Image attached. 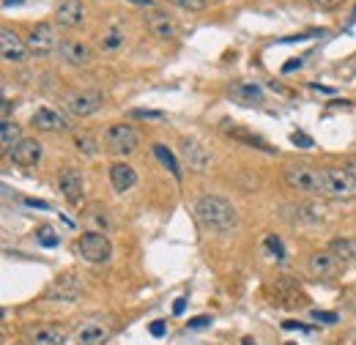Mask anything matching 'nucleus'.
Returning a JSON list of instances; mask_svg holds the SVG:
<instances>
[{
    "label": "nucleus",
    "instance_id": "21",
    "mask_svg": "<svg viewBox=\"0 0 356 345\" xmlns=\"http://www.w3.org/2000/svg\"><path fill=\"white\" fill-rule=\"evenodd\" d=\"M31 345H66V332L58 326H36L31 332Z\"/></svg>",
    "mask_w": 356,
    "mask_h": 345
},
{
    "label": "nucleus",
    "instance_id": "25",
    "mask_svg": "<svg viewBox=\"0 0 356 345\" xmlns=\"http://www.w3.org/2000/svg\"><path fill=\"white\" fill-rule=\"evenodd\" d=\"M36 241L47 247V250H52V247H58V236H55V227H49V225H42L39 230H36Z\"/></svg>",
    "mask_w": 356,
    "mask_h": 345
},
{
    "label": "nucleus",
    "instance_id": "44",
    "mask_svg": "<svg viewBox=\"0 0 356 345\" xmlns=\"http://www.w3.org/2000/svg\"><path fill=\"white\" fill-rule=\"evenodd\" d=\"M134 3H148V0H134Z\"/></svg>",
    "mask_w": 356,
    "mask_h": 345
},
{
    "label": "nucleus",
    "instance_id": "19",
    "mask_svg": "<svg viewBox=\"0 0 356 345\" xmlns=\"http://www.w3.org/2000/svg\"><path fill=\"white\" fill-rule=\"evenodd\" d=\"M110 184L115 192H129L134 184H137V172L132 165H124V162H115L110 168Z\"/></svg>",
    "mask_w": 356,
    "mask_h": 345
},
{
    "label": "nucleus",
    "instance_id": "13",
    "mask_svg": "<svg viewBox=\"0 0 356 345\" xmlns=\"http://www.w3.org/2000/svg\"><path fill=\"white\" fill-rule=\"evenodd\" d=\"M58 55H60V61L69 63V66H88L90 58H93V52H90L88 44L77 42V39H66V42H60Z\"/></svg>",
    "mask_w": 356,
    "mask_h": 345
},
{
    "label": "nucleus",
    "instance_id": "8",
    "mask_svg": "<svg viewBox=\"0 0 356 345\" xmlns=\"http://www.w3.org/2000/svg\"><path fill=\"white\" fill-rule=\"evenodd\" d=\"M28 44V49L33 52V55H39V58H44L49 52H55L60 44H58V36H55V28L49 25V22H39V25H33L31 28V36L25 39Z\"/></svg>",
    "mask_w": 356,
    "mask_h": 345
},
{
    "label": "nucleus",
    "instance_id": "28",
    "mask_svg": "<svg viewBox=\"0 0 356 345\" xmlns=\"http://www.w3.org/2000/svg\"><path fill=\"white\" fill-rule=\"evenodd\" d=\"M74 145H77V151H83L86 157H93V154H96V140L88 137V134H77V137H74Z\"/></svg>",
    "mask_w": 356,
    "mask_h": 345
},
{
    "label": "nucleus",
    "instance_id": "22",
    "mask_svg": "<svg viewBox=\"0 0 356 345\" xmlns=\"http://www.w3.org/2000/svg\"><path fill=\"white\" fill-rule=\"evenodd\" d=\"M22 140H25V137H22V131H19V127H17L14 121H3V127H0V145H3V154H11Z\"/></svg>",
    "mask_w": 356,
    "mask_h": 345
},
{
    "label": "nucleus",
    "instance_id": "33",
    "mask_svg": "<svg viewBox=\"0 0 356 345\" xmlns=\"http://www.w3.org/2000/svg\"><path fill=\"white\" fill-rule=\"evenodd\" d=\"M211 323V315H197V318H192L189 323H186V329H192V332H197V329H206Z\"/></svg>",
    "mask_w": 356,
    "mask_h": 345
},
{
    "label": "nucleus",
    "instance_id": "29",
    "mask_svg": "<svg viewBox=\"0 0 356 345\" xmlns=\"http://www.w3.org/2000/svg\"><path fill=\"white\" fill-rule=\"evenodd\" d=\"M230 134H233L236 140H244V143H250V145H258L261 151H271V148H268L261 137H252V134H247V131H241V129H230Z\"/></svg>",
    "mask_w": 356,
    "mask_h": 345
},
{
    "label": "nucleus",
    "instance_id": "37",
    "mask_svg": "<svg viewBox=\"0 0 356 345\" xmlns=\"http://www.w3.org/2000/svg\"><path fill=\"white\" fill-rule=\"evenodd\" d=\"M148 332H151L154 337H162V335H165V323H162V321H154V323L148 326Z\"/></svg>",
    "mask_w": 356,
    "mask_h": 345
},
{
    "label": "nucleus",
    "instance_id": "42",
    "mask_svg": "<svg viewBox=\"0 0 356 345\" xmlns=\"http://www.w3.org/2000/svg\"><path fill=\"white\" fill-rule=\"evenodd\" d=\"M299 66H302V61H299V58H293L291 63H285V69H282V72H293V69H299Z\"/></svg>",
    "mask_w": 356,
    "mask_h": 345
},
{
    "label": "nucleus",
    "instance_id": "4",
    "mask_svg": "<svg viewBox=\"0 0 356 345\" xmlns=\"http://www.w3.org/2000/svg\"><path fill=\"white\" fill-rule=\"evenodd\" d=\"M77 250H80V255L88 260V263H107V260L113 258V244H110V239H107L104 233H99V230L83 233Z\"/></svg>",
    "mask_w": 356,
    "mask_h": 345
},
{
    "label": "nucleus",
    "instance_id": "5",
    "mask_svg": "<svg viewBox=\"0 0 356 345\" xmlns=\"http://www.w3.org/2000/svg\"><path fill=\"white\" fill-rule=\"evenodd\" d=\"M102 104H104V96L99 90H72L63 96V107L77 118H88L96 110H102Z\"/></svg>",
    "mask_w": 356,
    "mask_h": 345
},
{
    "label": "nucleus",
    "instance_id": "34",
    "mask_svg": "<svg viewBox=\"0 0 356 345\" xmlns=\"http://www.w3.org/2000/svg\"><path fill=\"white\" fill-rule=\"evenodd\" d=\"M312 8H321V11H332V8H337L343 0H307Z\"/></svg>",
    "mask_w": 356,
    "mask_h": 345
},
{
    "label": "nucleus",
    "instance_id": "20",
    "mask_svg": "<svg viewBox=\"0 0 356 345\" xmlns=\"http://www.w3.org/2000/svg\"><path fill=\"white\" fill-rule=\"evenodd\" d=\"M80 280H74V274H63L52 288H49V296H55L58 302H72V299H77V294H80Z\"/></svg>",
    "mask_w": 356,
    "mask_h": 345
},
{
    "label": "nucleus",
    "instance_id": "38",
    "mask_svg": "<svg viewBox=\"0 0 356 345\" xmlns=\"http://www.w3.org/2000/svg\"><path fill=\"white\" fill-rule=\"evenodd\" d=\"M25 206H31V209H49V203H44V200H33V198H25Z\"/></svg>",
    "mask_w": 356,
    "mask_h": 345
},
{
    "label": "nucleus",
    "instance_id": "27",
    "mask_svg": "<svg viewBox=\"0 0 356 345\" xmlns=\"http://www.w3.org/2000/svg\"><path fill=\"white\" fill-rule=\"evenodd\" d=\"M124 44V31L121 28H110L104 36H102V47H107V49H118Z\"/></svg>",
    "mask_w": 356,
    "mask_h": 345
},
{
    "label": "nucleus",
    "instance_id": "39",
    "mask_svg": "<svg viewBox=\"0 0 356 345\" xmlns=\"http://www.w3.org/2000/svg\"><path fill=\"white\" fill-rule=\"evenodd\" d=\"M343 170H348V172H351V175H354V178H356V154H354V157H348V159H346V165H343Z\"/></svg>",
    "mask_w": 356,
    "mask_h": 345
},
{
    "label": "nucleus",
    "instance_id": "32",
    "mask_svg": "<svg viewBox=\"0 0 356 345\" xmlns=\"http://www.w3.org/2000/svg\"><path fill=\"white\" fill-rule=\"evenodd\" d=\"M312 321H321V323H337V312H323V310H312L310 312Z\"/></svg>",
    "mask_w": 356,
    "mask_h": 345
},
{
    "label": "nucleus",
    "instance_id": "1",
    "mask_svg": "<svg viewBox=\"0 0 356 345\" xmlns=\"http://www.w3.org/2000/svg\"><path fill=\"white\" fill-rule=\"evenodd\" d=\"M195 216L200 219V225H206L209 230H217V233H230L238 225L236 209L220 195H203L195 203Z\"/></svg>",
    "mask_w": 356,
    "mask_h": 345
},
{
    "label": "nucleus",
    "instance_id": "23",
    "mask_svg": "<svg viewBox=\"0 0 356 345\" xmlns=\"http://www.w3.org/2000/svg\"><path fill=\"white\" fill-rule=\"evenodd\" d=\"M154 157H156V159H159V162H162L168 170L173 172V178H176V181H181V168H178L176 157H173V154H170V151H168L162 143H154Z\"/></svg>",
    "mask_w": 356,
    "mask_h": 345
},
{
    "label": "nucleus",
    "instance_id": "18",
    "mask_svg": "<svg viewBox=\"0 0 356 345\" xmlns=\"http://www.w3.org/2000/svg\"><path fill=\"white\" fill-rule=\"evenodd\" d=\"M227 93H230L238 104H244V107H255V104L264 102V88L255 86V83H233Z\"/></svg>",
    "mask_w": 356,
    "mask_h": 345
},
{
    "label": "nucleus",
    "instance_id": "26",
    "mask_svg": "<svg viewBox=\"0 0 356 345\" xmlns=\"http://www.w3.org/2000/svg\"><path fill=\"white\" fill-rule=\"evenodd\" d=\"M329 252H334L340 260H348L351 258V239H334L329 244Z\"/></svg>",
    "mask_w": 356,
    "mask_h": 345
},
{
    "label": "nucleus",
    "instance_id": "10",
    "mask_svg": "<svg viewBox=\"0 0 356 345\" xmlns=\"http://www.w3.org/2000/svg\"><path fill=\"white\" fill-rule=\"evenodd\" d=\"M145 25H148V31H151L156 39H162V42L176 39V33H178L173 17H170L168 11H162V8H151V11L145 14Z\"/></svg>",
    "mask_w": 356,
    "mask_h": 345
},
{
    "label": "nucleus",
    "instance_id": "14",
    "mask_svg": "<svg viewBox=\"0 0 356 345\" xmlns=\"http://www.w3.org/2000/svg\"><path fill=\"white\" fill-rule=\"evenodd\" d=\"M113 335V326L104 321H88L77 329V345H104Z\"/></svg>",
    "mask_w": 356,
    "mask_h": 345
},
{
    "label": "nucleus",
    "instance_id": "35",
    "mask_svg": "<svg viewBox=\"0 0 356 345\" xmlns=\"http://www.w3.org/2000/svg\"><path fill=\"white\" fill-rule=\"evenodd\" d=\"M291 143H293V145H302V148H312V140L307 134H302V131H293V134H291Z\"/></svg>",
    "mask_w": 356,
    "mask_h": 345
},
{
    "label": "nucleus",
    "instance_id": "7",
    "mask_svg": "<svg viewBox=\"0 0 356 345\" xmlns=\"http://www.w3.org/2000/svg\"><path fill=\"white\" fill-rule=\"evenodd\" d=\"M285 184L296 192H307V195H318V184H321V170L307 168V165H293L285 170Z\"/></svg>",
    "mask_w": 356,
    "mask_h": 345
},
{
    "label": "nucleus",
    "instance_id": "36",
    "mask_svg": "<svg viewBox=\"0 0 356 345\" xmlns=\"http://www.w3.org/2000/svg\"><path fill=\"white\" fill-rule=\"evenodd\" d=\"M134 118H165V113H156V110H134Z\"/></svg>",
    "mask_w": 356,
    "mask_h": 345
},
{
    "label": "nucleus",
    "instance_id": "15",
    "mask_svg": "<svg viewBox=\"0 0 356 345\" xmlns=\"http://www.w3.org/2000/svg\"><path fill=\"white\" fill-rule=\"evenodd\" d=\"M55 19L60 28H77L86 19V6L83 0H60L55 8Z\"/></svg>",
    "mask_w": 356,
    "mask_h": 345
},
{
    "label": "nucleus",
    "instance_id": "31",
    "mask_svg": "<svg viewBox=\"0 0 356 345\" xmlns=\"http://www.w3.org/2000/svg\"><path fill=\"white\" fill-rule=\"evenodd\" d=\"M170 3H176L178 8H186V11H203L209 6V0H170Z\"/></svg>",
    "mask_w": 356,
    "mask_h": 345
},
{
    "label": "nucleus",
    "instance_id": "6",
    "mask_svg": "<svg viewBox=\"0 0 356 345\" xmlns=\"http://www.w3.org/2000/svg\"><path fill=\"white\" fill-rule=\"evenodd\" d=\"M178 157H181V162H184L189 170H195V172H203L209 165H211V154H209V148H206L200 140H195V137H181Z\"/></svg>",
    "mask_w": 356,
    "mask_h": 345
},
{
    "label": "nucleus",
    "instance_id": "30",
    "mask_svg": "<svg viewBox=\"0 0 356 345\" xmlns=\"http://www.w3.org/2000/svg\"><path fill=\"white\" fill-rule=\"evenodd\" d=\"M266 250L277 260H285V250H282V241H280V239H277L274 233H268V236H266Z\"/></svg>",
    "mask_w": 356,
    "mask_h": 345
},
{
    "label": "nucleus",
    "instance_id": "11",
    "mask_svg": "<svg viewBox=\"0 0 356 345\" xmlns=\"http://www.w3.org/2000/svg\"><path fill=\"white\" fill-rule=\"evenodd\" d=\"M58 189L69 203H80L83 200V172L77 168H63L58 175Z\"/></svg>",
    "mask_w": 356,
    "mask_h": 345
},
{
    "label": "nucleus",
    "instance_id": "40",
    "mask_svg": "<svg viewBox=\"0 0 356 345\" xmlns=\"http://www.w3.org/2000/svg\"><path fill=\"white\" fill-rule=\"evenodd\" d=\"M282 326H285V329H305V332H307V326H305V323H299V321H285Z\"/></svg>",
    "mask_w": 356,
    "mask_h": 345
},
{
    "label": "nucleus",
    "instance_id": "3",
    "mask_svg": "<svg viewBox=\"0 0 356 345\" xmlns=\"http://www.w3.org/2000/svg\"><path fill=\"white\" fill-rule=\"evenodd\" d=\"M137 145H140V137L129 124H113L104 131V148L115 157H129Z\"/></svg>",
    "mask_w": 356,
    "mask_h": 345
},
{
    "label": "nucleus",
    "instance_id": "12",
    "mask_svg": "<svg viewBox=\"0 0 356 345\" xmlns=\"http://www.w3.org/2000/svg\"><path fill=\"white\" fill-rule=\"evenodd\" d=\"M8 157H11V162L19 165V168H36V165L42 162V143L33 140V137H25Z\"/></svg>",
    "mask_w": 356,
    "mask_h": 345
},
{
    "label": "nucleus",
    "instance_id": "16",
    "mask_svg": "<svg viewBox=\"0 0 356 345\" xmlns=\"http://www.w3.org/2000/svg\"><path fill=\"white\" fill-rule=\"evenodd\" d=\"M307 268H310L312 277L329 280V277H337V271H340V258H337L334 252L323 250V252H315V255H310V260H307Z\"/></svg>",
    "mask_w": 356,
    "mask_h": 345
},
{
    "label": "nucleus",
    "instance_id": "43",
    "mask_svg": "<svg viewBox=\"0 0 356 345\" xmlns=\"http://www.w3.org/2000/svg\"><path fill=\"white\" fill-rule=\"evenodd\" d=\"M351 258L356 260V239H351Z\"/></svg>",
    "mask_w": 356,
    "mask_h": 345
},
{
    "label": "nucleus",
    "instance_id": "2",
    "mask_svg": "<svg viewBox=\"0 0 356 345\" xmlns=\"http://www.w3.org/2000/svg\"><path fill=\"white\" fill-rule=\"evenodd\" d=\"M321 198L332 200H354L356 198V178L343 168H321V184H318Z\"/></svg>",
    "mask_w": 356,
    "mask_h": 345
},
{
    "label": "nucleus",
    "instance_id": "24",
    "mask_svg": "<svg viewBox=\"0 0 356 345\" xmlns=\"http://www.w3.org/2000/svg\"><path fill=\"white\" fill-rule=\"evenodd\" d=\"M299 211H305V214H299L302 222H321V219L326 216V209H323V206H318V203H302V206H299Z\"/></svg>",
    "mask_w": 356,
    "mask_h": 345
},
{
    "label": "nucleus",
    "instance_id": "45",
    "mask_svg": "<svg viewBox=\"0 0 356 345\" xmlns=\"http://www.w3.org/2000/svg\"><path fill=\"white\" fill-rule=\"evenodd\" d=\"M288 345H293V343H288Z\"/></svg>",
    "mask_w": 356,
    "mask_h": 345
},
{
    "label": "nucleus",
    "instance_id": "17",
    "mask_svg": "<svg viewBox=\"0 0 356 345\" xmlns=\"http://www.w3.org/2000/svg\"><path fill=\"white\" fill-rule=\"evenodd\" d=\"M31 124L42 131H69L72 129L69 118H66L63 113H58V110H49V107L36 110V113H33V118H31Z\"/></svg>",
    "mask_w": 356,
    "mask_h": 345
},
{
    "label": "nucleus",
    "instance_id": "9",
    "mask_svg": "<svg viewBox=\"0 0 356 345\" xmlns=\"http://www.w3.org/2000/svg\"><path fill=\"white\" fill-rule=\"evenodd\" d=\"M28 44L22 42L11 28H3L0 31V55H3V61H8V63H22L25 58H28Z\"/></svg>",
    "mask_w": 356,
    "mask_h": 345
},
{
    "label": "nucleus",
    "instance_id": "41",
    "mask_svg": "<svg viewBox=\"0 0 356 345\" xmlns=\"http://www.w3.org/2000/svg\"><path fill=\"white\" fill-rule=\"evenodd\" d=\"M184 307H186V299L181 296V299H176V304H173V312H176V315H181V312H184Z\"/></svg>",
    "mask_w": 356,
    "mask_h": 345
}]
</instances>
